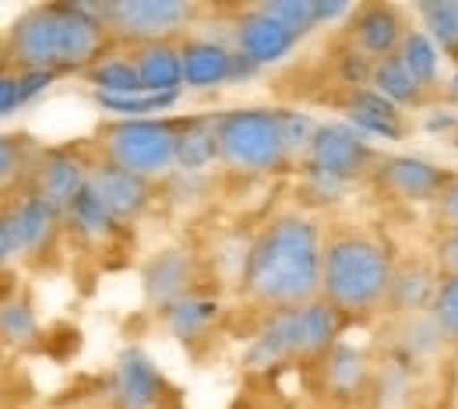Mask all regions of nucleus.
Listing matches in <instances>:
<instances>
[{
  "instance_id": "obj_1",
  "label": "nucleus",
  "mask_w": 458,
  "mask_h": 409,
  "mask_svg": "<svg viewBox=\"0 0 458 409\" xmlns=\"http://www.w3.org/2000/svg\"><path fill=\"white\" fill-rule=\"evenodd\" d=\"M110 50L114 36L103 21V0H47L29 4L4 29V67L89 74Z\"/></svg>"
},
{
  "instance_id": "obj_2",
  "label": "nucleus",
  "mask_w": 458,
  "mask_h": 409,
  "mask_svg": "<svg viewBox=\"0 0 458 409\" xmlns=\"http://www.w3.org/2000/svg\"><path fill=\"white\" fill-rule=\"evenodd\" d=\"M325 234L328 230L303 209L276 212L272 219H265L254 234V251L240 293L265 314L318 300L325 268Z\"/></svg>"
},
{
  "instance_id": "obj_3",
  "label": "nucleus",
  "mask_w": 458,
  "mask_h": 409,
  "mask_svg": "<svg viewBox=\"0 0 458 409\" xmlns=\"http://www.w3.org/2000/svg\"><path fill=\"white\" fill-rule=\"evenodd\" d=\"M399 254L374 230H328L325 234V268L321 300H328L345 318H367L388 307Z\"/></svg>"
},
{
  "instance_id": "obj_4",
  "label": "nucleus",
  "mask_w": 458,
  "mask_h": 409,
  "mask_svg": "<svg viewBox=\"0 0 458 409\" xmlns=\"http://www.w3.org/2000/svg\"><path fill=\"white\" fill-rule=\"evenodd\" d=\"M381 152L349 120H321L310 152L303 156V198L310 205H335L345 191L370 180Z\"/></svg>"
},
{
  "instance_id": "obj_5",
  "label": "nucleus",
  "mask_w": 458,
  "mask_h": 409,
  "mask_svg": "<svg viewBox=\"0 0 458 409\" xmlns=\"http://www.w3.org/2000/svg\"><path fill=\"white\" fill-rule=\"evenodd\" d=\"M286 131L279 107H229L219 110V166L229 176L254 180L289 170Z\"/></svg>"
},
{
  "instance_id": "obj_6",
  "label": "nucleus",
  "mask_w": 458,
  "mask_h": 409,
  "mask_svg": "<svg viewBox=\"0 0 458 409\" xmlns=\"http://www.w3.org/2000/svg\"><path fill=\"white\" fill-rule=\"evenodd\" d=\"M96 156L127 174H138L152 183H163L176 174L180 149V117L110 120L92 141Z\"/></svg>"
},
{
  "instance_id": "obj_7",
  "label": "nucleus",
  "mask_w": 458,
  "mask_h": 409,
  "mask_svg": "<svg viewBox=\"0 0 458 409\" xmlns=\"http://www.w3.org/2000/svg\"><path fill=\"white\" fill-rule=\"evenodd\" d=\"M201 11L191 0H103V21L116 47L127 50L191 36Z\"/></svg>"
},
{
  "instance_id": "obj_8",
  "label": "nucleus",
  "mask_w": 458,
  "mask_h": 409,
  "mask_svg": "<svg viewBox=\"0 0 458 409\" xmlns=\"http://www.w3.org/2000/svg\"><path fill=\"white\" fill-rule=\"evenodd\" d=\"M205 279H208V268H205V254L198 247H187V243L159 247L141 265V296H145V307L156 311V314H163L180 296L201 290Z\"/></svg>"
},
{
  "instance_id": "obj_9",
  "label": "nucleus",
  "mask_w": 458,
  "mask_h": 409,
  "mask_svg": "<svg viewBox=\"0 0 458 409\" xmlns=\"http://www.w3.org/2000/svg\"><path fill=\"white\" fill-rule=\"evenodd\" d=\"M452 180V170L416 156V152H381L370 183L399 205H437L445 183Z\"/></svg>"
},
{
  "instance_id": "obj_10",
  "label": "nucleus",
  "mask_w": 458,
  "mask_h": 409,
  "mask_svg": "<svg viewBox=\"0 0 458 409\" xmlns=\"http://www.w3.org/2000/svg\"><path fill=\"white\" fill-rule=\"evenodd\" d=\"M412 11L399 7V4H388V0H370V4H356L352 18L345 21L343 39L360 50L367 60H385L395 57L412 29Z\"/></svg>"
},
{
  "instance_id": "obj_11",
  "label": "nucleus",
  "mask_w": 458,
  "mask_h": 409,
  "mask_svg": "<svg viewBox=\"0 0 458 409\" xmlns=\"http://www.w3.org/2000/svg\"><path fill=\"white\" fill-rule=\"evenodd\" d=\"M296 47H300V39L283 21H276L261 4L233 7V50L250 64H258L261 71L279 67Z\"/></svg>"
},
{
  "instance_id": "obj_12",
  "label": "nucleus",
  "mask_w": 458,
  "mask_h": 409,
  "mask_svg": "<svg viewBox=\"0 0 458 409\" xmlns=\"http://www.w3.org/2000/svg\"><path fill=\"white\" fill-rule=\"evenodd\" d=\"M92 166H96L92 141L89 145H47L36 180H32V191L43 194L54 209L67 212V205L89 187Z\"/></svg>"
},
{
  "instance_id": "obj_13",
  "label": "nucleus",
  "mask_w": 458,
  "mask_h": 409,
  "mask_svg": "<svg viewBox=\"0 0 458 409\" xmlns=\"http://www.w3.org/2000/svg\"><path fill=\"white\" fill-rule=\"evenodd\" d=\"M343 311H335L328 300H307L300 307H283V325H286V339L293 360H325L332 346L343 339L345 332Z\"/></svg>"
},
{
  "instance_id": "obj_14",
  "label": "nucleus",
  "mask_w": 458,
  "mask_h": 409,
  "mask_svg": "<svg viewBox=\"0 0 458 409\" xmlns=\"http://www.w3.org/2000/svg\"><path fill=\"white\" fill-rule=\"evenodd\" d=\"M180 57H183V92H219L233 85V67L236 50L226 36H208V32H191L180 39Z\"/></svg>"
},
{
  "instance_id": "obj_15",
  "label": "nucleus",
  "mask_w": 458,
  "mask_h": 409,
  "mask_svg": "<svg viewBox=\"0 0 458 409\" xmlns=\"http://www.w3.org/2000/svg\"><path fill=\"white\" fill-rule=\"evenodd\" d=\"M89 187L96 191V198L114 212L123 226L141 223L152 212L156 194H159V183H152V180H145L138 174H127L114 163L99 159V156H96V166H92V176H89Z\"/></svg>"
},
{
  "instance_id": "obj_16",
  "label": "nucleus",
  "mask_w": 458,
  "mask_h": 409,
  "mask_svg": "<svg viewBox=\"0 0 458 409\" xmlns=\"http://www.w3.org/2000/svg\"><path fill=\"white\" fill-rule=\"evenodd\" d=\"M110 396H114L116 409H163L170 388L148 353L127 346L114 363Z\"/></svg>"
},
{
  "instance_id": "obj_17",
  "label": "nucleus",
  "mask_w": 458,
  "mask_h": 409,
  "mask_svg": "<svg viewBox=\"0 0 458 409\" xmlns=\"http://www.w3.org/2000/svg\"><path fill=\"white\" fill-rule=\"evenodd\" d=\"M219 318H223V296H219V290H212V286H201V290L180 296L176 303H170L159 314L166 336L176 339L180 346L205 343L212 336V328L219 325Z\"/></svg>"
},
{
  "instance_id": "obj_18",
  "label": "nucleus",
  "mask_w": 458,
  "mask_h": 409,
  "mask_svg": "<svg viewBox=\"0 0 458 409\" xmlns=\"http://www.w3.org/2000/svg\"><path fill=\"white\" fill-rule=\"evenodd\" d=\"M343 120H349L363 138L370 141H402L409 134V117L405 110H399L392 99H385L381 92H374L370 85L367 89H356V92H345V99L339 103Z\"/></svg>"
},
{
  "instance_id": "obj_19",
  "label": "nucleus",
  "mask_w": 458,
  "mask_h": 409,
  "mask_svg": "<svg viewBox=\"0 0 458 409\" xmlns=\"http://www.w3.org/2000/svg\"><path fill=\"white\" fill-rule=\"evenodd\" d=\"M4 205L14 212L18 219V230H21V240H25V254L29 261H39L43 254H50L57 247V240L64 236L67 223H64V212L54 209L43 194L36 191H21L14 198H4Z\"/></svg>"
},
{
  "instance_id": "obj_20",
  "label": "nucleus",
  "mask_w": 458,
  "mask_h": 409,
  "mask_svg": "<svg viewBox=\"0 0 458 409\" xmlns=\"http://www.w3.org/2000/svg\"><path fill=\"white\" fill-rule=\"evenodd\" d=\"M441 286V272L430 261V254H416V258H399L392 293H388V314L392 318H412V314H430L434 296Z\"/></svg>"
},
{
  "instance_id": "obj_21",
  "label": "nucleus",
  "mask_w": 458,
  "mask_h": 409,
  "mask_svg": "<svg viewBox=\"0 0 458 409\" xmlns=\"http://www.w3.org/2000/svg\"><path fill=\"white\" fill-rule=\"evenodd\" d=\"M318 367H321L325 392L332 399H343V403L345 399H360L374 385V363H370V356L360 350V346L345 343V339H339Z\"/></svg>"
},
{
  "instance_id": "obj_22",
  "label": "nucleus",
  "mask_w": 458,
  "mask_h": 409,
  "mask_svg": "<svg viewBox=\"0 0 458 409\" xmlns=\"http://www.w3.org/2000/svg\"><path fill=\"white\" fill-rule=\"evenodd\" d=\"M212 166H219V114H187V117H180L176 170L208 174Z\"/></svg>"
},
{
  "instance_id": "obj_23",
  "label": "nucleus",
  "mask_w": 458,
  "mask_h": 409,
  "mask_svg": "<svg viewBox=\"0 0 458 409\" xmlns=\"http://www.w3.org/2000/svg\"><path fill=\"white\" fill-rule=\"evenodd\" d=\"M64 223H67V234L89 247H110L116 236H123V223L116 219L114 212L96 198L92 187H85L64 212Z\"/></svg>"
},
{
  "instance_id": "obj_24",
  "label": "nucleus",
  "mask_w": 458,
  "mask_h": 409,
  "mask_svg": "<svg viewBox=\"0 0 458 409\" xmlns=\"http://www.w3.org/2000/svg\"><path fill=\"white\" fill-rule=\"evenodd\" d=\"M43 149L47 145H39L29 134L7 131L0 138V191H4V198H14L21 191H32V180H36V170H39Z\"/></svg>"
},
{
  "instance_id": "obj_25",
  "label": "nucleus",
  "mask_w": 458,
  "mask_h": 409,
  "mask_svg": "<svg viewBox=\"0 0 458 409\" xmlns=\"http://www.w3.org/2000/svg\"><path fill=\"white\" fill-rule=\"evenodd\" d=\"M138 78L145 92H183V57H180V39L166 43H148L131 50Z\"/></svg>"
},
{
  "instance_id": "obj_26",
  "label": "nucleus",
  "mask_w": 458,
  "mask_h": 409,
  "mask_svg": "<svg viewBox=\"0 0 458 409\" xmlns=\"http://www.w3.org/2000/svg\"><path fill=\"white\" fill-rule=\"evenodd\" d=\"M370 89L381 92L385 99H392L399 110H427L430 107V92L420 89V81L409 74V67L402 64V57H385L374 64V74H370Z\"/></svg>"
},
{
  "instance_id": "obj_27",
  "label": "nucleus",
  "mask_w": 458,
  "mask_h": 409,
  "mask_svg": "<svg viewBox=\"0 0 458 409\" xmlns=\"http://www.w3.org/2000/svg\"><path fill=\"white\" fill-rule=\"evenodd\" d=\"M250 251H254V234H229L216 236L212 251L205 254V268L223 283V286H243L247 265H250Z\"/></svg>"
},
{
  "instance_id": "obj_28",
  "label": "nucleus",
  "mask_w": 458,
  "mask_h": 409,
  "mask_svg": "<svg viewBox=\"0 0 458 409\" xmlns=\"http://www.w3.org/2000/svg\"><path fill=\"white\" fill-rule=\"evenodd\" d=\"M399 57H402V64L409 67V74L420 81V89L430 92V96H437V89H441V71H445V50H441L420 25L409 29Z\"/></svg>"
},
{
  "instance_id": "obj_29",
  "label": "nucleus",
  "mask_w": 458,
  "mask_h": 409,
  "mask_svg": "<svg viewBox=\"0 0 458 409\" xmlns=\"http://www.w3.org/2000/svg\"><path fill=\"white\" fill-rule=\"evenodd\" d=\"M0 332H4V343L11 350H25L43 336L36 303L25 293L11 290V286L4 293V303H0Z\"/></svg>"
},
{
  "instance_id": "obj_30",
  "label": "nucleus",
  "mask_w": 458,
  "mask_h": 409,
  "mask_svg": "<svg viewBox=\"0 0 458 409\" xmlns=\"http://www.w3.org/2000/svg\"><path fill=\"white\" fill-rule=\"evenodd\" d=\"M96 107L110 120H148L170 117V110L183 99V92H131V96H96Z\"/></svg>"
},
{
  "instance_id": "obj_31",
  "label": "nucleus",
  "mask_w": 458,
  "mask_h": 409,
  "mask_svg": "<svg viewBox=\"0 0 458 409\" xmlns=\"http://www.w3.org/2000/svg\"><path fill=\"white\" fill-rule=\"evenodd\" d=\"M448 350V339L434 325L430 314H412V318H395V353L405 360H434L437 353Z\"/></svg>"
},
{
  "instance_id": "obj_32",
  "label": "nucleus",
  "mask_w": 458,
  "mask_h": 409,
  "mask_svg": "<svg viewBox=\"0 0 458 409\" xmlns=\"http://www.w3.org/2000/svg\"><path fill=\"white\" fill-rule=\"evenodd\" d=\"M85 78H89V85H92L96 96H131V92H145L131 50H110Z\"/></svg>"
},
{
  "instance_id": "obj_33",
  "label": "nucleus",
  "mask_w": 458,
  "mask_h": 409,
  "mask_svg": "<svg viewBox=\"0 0 458 409\" xmlns=\"http://www.w3.org/2000/svg\"><path fill=\"white\" fill-rule=\"evenodd\" d=\"M412 21L445 50V57L458 54V0H427L412 4Z\"/></svg>"
},
{
  "instance_id": "obj_34",
  "label": "nucleus",
  "mask_w": 458,
  "mask_h": 409,
  "mask_svg": "<svg viewBox=\"0 0 458 409\" xmlns=\"http://www.w3.org/2000/svg\"><path fill=\"white\" fill-rule=\"evenodd\" d=\"M276 21H283L296 39L318 32V0H258Z\"/></svg>"
},
{
  "instance_id": "obj_35",
  "label": "nucleus",
  "mask_w": 458,
  "mask_h": 409,
  "mask_svg": "<svg viewBox=\"0 0 458 409\" xmlns=\"http://www.w3.org/2000/svg\"><path fill=\"white\" fill-rule=\"evenodd\" d=\"M279 114H283V131H286L289 156H293L296 163H303V156L310 152V145H314V138H318L321 120L314 117V114H307V110H300V107H279Z\"/></svg>"
},
{
  "instance_id": "obj_36",
  "label": "nucleus",
  "mask_w": 458,
  "mask_h": 409,
  "mask_svg": "<svg viewBox=\"0 0 458 409\" xmlns=\"http://www.w3.org/2000/svg\"><path fill=\"white\" fill-rule=\"evenodd\" d=\"M434 325L441 328V336L448 339V346L458 350V276H441V286L430 307Z\"/></svg>"
},
{
  "instance_id": "obj_37",
  "label": "nucleus",
  "mask_w": 458,
  "mask_h": 409,
  "mask_svg": "<svg viewBox=\"0 0 458 409\" xmlns=\"http://www.w3.org/2000/svg\"><path fill=\"white\" fill-rule=\"evenodd\" d=\"M29 261L25 254V240H21V230H18V219L14 212L4 205V216H0V265H4V276L14 272V265Z\"/></svg>"
},
{
  "instance_id": "obj_38",
  "label": "nucleus",
  "mask_w": 458,
  "mask_h": 409,
  "mask_svg": "<svg viewBox=\"0 0 458 409\" xmlns=\"http://www.w3.org/2000/svg\"><path fill=\"white\" fill-rule=\"evenodd\" d=\"M420 127L441 141H455L458 138V107H437L430 103L423 114H420Z\"/></svg>"
},
{
  "instance_id": "obj_39",
  "label": "nucleus",
  "mask_w": 458,
  "mask_h": 409,
  "mask_svg": "<svg viewBox=\"0 0 458 409\" xmlns=\"http://www.w3.org/2000/svg\"><path fill=\"white\" fill-rule=\"evenodd\" d=\"M60 81V74L50 71H18V96H21V110L36 107L43 96H50V89Z\"/></svg>"
},
{
  "instance_id": "obj_40",
  "label": "nucleus",
  "mask_w": 458,
  "mask_h": 409,
  "mask_svg": "<svg viewBox=\"0 0 458 409\" xmlns=\"http://www.w3.org/2000/svg\"><path fill=\"white\" fill-rule=\"evenodd\" d=\"M430 261L437 265L441 276H458V230H441L430 240Z\"/></svg>"
},
{
  "instance_id": "obj_41",
  "label": "nucleus",
  "mask_w": 458,
  "mask_h": 409,
  "mask_svg": "<svg viewBox=\"0 0 458 409\" xmlns=\"http://www.w3.org/2000/svg\"><path fill=\"white\" fill-rule=\"evenodd\" d=\"M434 216H437L441 230H458V174H452V180L445 183V191L434 205Z\"/></svg>"
},
{
  "instance_id": "obj_42",
  "label": "nucleus",
  "mask_w": 458,
  "mask_h": 409,
  "mask_svg": "<svg viewBox=\"0 0 458 409\" xmlns=\"http://www.w3.org/2000/svg\"><path fill=\"white\" fill-rule=\"evenodd\" d=\"M21 114V96H18V71L4 67L0 74V117L11 120Z\"/></svg>"
},
{
  "instance_id": "obj_43",
  "label": "nucleus",
  "mask_w": 458,
  "mask_h": 409,
  "mask_svg": "<svg viewBox=\"0 0 458 409\" xmlns=\"http://www.w3.org/2000/svg\"><path fill=\"white\" fill-rule=\"evenodd\" d=\"M352 11H356V4H349V0H318V29H345V21L352 18Z\"/></svg>"
},
{
  "instance_id": "obj_44",
  "label": "nucleus",
  "mask_w": 458,
  "mask_h": 409,
  "mask_svg": "<svg viewBox=\"0 0 458 409\" xmlns=\"http://www.w3.org/2000/svg\"><path fill=\"white\" fill-rule=\"evenodd\" d=\"M452 396H455L458 403V350H455V360H452Z\"/></svg>"
},
{
  "instance_id": "obj_45",
  "label": "nucleus",
  "mask_w": 458,
  "mask_h": 409,
  "mask_svg": "<svg viewBox=\"0 0 458 409\" xmlns=\"http://www.w3.org/2000/svg\"><path fill=\"white\" fill-rule=\"evenodd\" d=\"M452 149H455V152H458V138H455V141H452Z\"/></svg>"
},
{
  "instance_id": "obj_46",
  "label": "nucleus",
  "mask_w": 458,
  "mask_h": 409,
  "mask_svg": "<svg viewBox=\"0 0 458 409\" xmlns=\"http://www.w3.org/2000/svg\"><path fill=\"white\" fill-rule=\"evenodd\" d=\"M455 67H458V54H455Z\"/></svg>"
}]
</instances>
